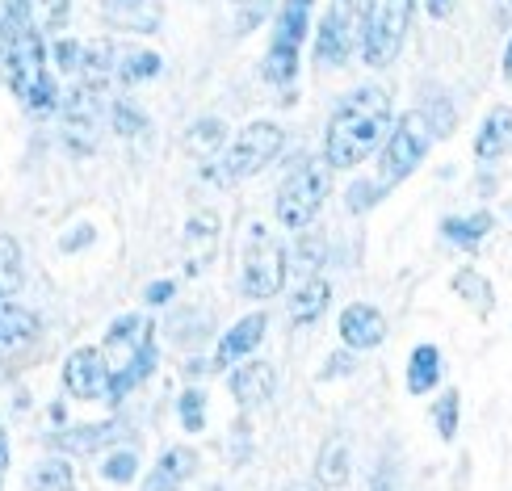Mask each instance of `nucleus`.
Here are the masks:
<instances>
[{"label":"nucleus","mask_w":512,"mask_h":491,"mask_svg":"<svg viewBox=\"0 0 512 491\" xmlns=\"http://www.w3.org/2000/svg\"><path fill=\"white\" fill-rule=\"evenodd\" d=\"M395 126V105L391 93L378 84H361L345 101L336 105L324 135V164L328 168H357L378 152V143H387Z\"/></svg>","instance_id":"1"},{"label":"nucleus","mask_w":512,"mask_h":491,"mask_svg":"<svg viewBox=\"0 0 512 491\" xmlns=\"http://www.w3.org/2000/svg\"><path fill=\"white\" fill-rule=\"evenodd\" d=\"M0 42H5V76L13 84V93L26 101V110L34 114H51L59 105V89L55 76L47 72V51H42V34L34 30V21L26 17V9L9 0L5 17H0Z\"/></svg>","instance_id":"2"},{"label":"nucleus","mask_w":512,"mask_h":491,"mask_svg":"<svg viewBox=\"0 0 512 491\" xmlns=\"http://www.w3.org/2000/svg\"><path fill=\"white\" fill-rule=\"evenodd\" d=\"M437 131H433V122L424 118V110H408L395 126H391V135L387 143H382V160H378V185L382 189H395L399 181H408L420 160L429 156V147H433Z\"/></svg>","instance_id":"3"},{"label":"nucleus","mask_w":512,"mask_h":491,"mask_svg":"<svg viewBox=\"0 0 512 491\" xmlns=\"http://www.w3.org/2000/svg\"><path fill=\"white\" fill-rule=\"evenodd\" d=\"M240 286L248 298H273L286 286V248L273 236V227L248 223L244 248H240Z\"/></svg>","instance_id":"4"},{"label":"nucleus","mask_w":512,"mask_h":491,"mask_svg":"<svg viewBox=\"0 0 512 491\" xmlns=\"http://www.w3.org/2000/svg\"><path fill=\"white\" fill-rule=\"evenodd\" d=\"M412 26V0H366L361 9V59L370 68H387L399 55Z\"/></svg>","instance_id":"5"},{"label":"nucleus","mask_w":512,"mask_h":491,"mask_svg":"<svg viewBox=\"0 0 512 491\" xmlns=\"http://www.w3.org/2000/svg\"><path fill=\"white\" fill-rule=\"evenodd\" d=\"M282 143H286V131L277 122H252V126H244V131H240V139L227 147V156L215 168H206V177L210 181H223V185L244 181L252 173H261V168L277 152H282Z\"/></svg>","instance_id":"6"},{"label":"nucleus","mask_w":512,"mask_h":491,"mask_svg":"<svg viewBox=\"0 0 512 491\" xmlns=\"http://www.w3.org/2000/svg\"><path fill=\"white\" fill-rule=\"evenodd\" d=\"M324 198H328V164H315V160L298 164L282 181V189H277V219L290 231H303L319 215Z\"/></svg>","instance_id":"7"},{"label":"nucleus","mask_w":512,"mask_h":491,"mask_svg":"<svg viewBox=\"0 0 512 491\" xmlns=\"http://www.w3.org/2000/svg\"><path fill=\"white\" fill-rule=\"evenodd\" d=\"M307 26H311V0H286L282 17H277L273 42H269V55H265V80L269 84H290L294 80Z\"/></svg>","instance_id":"8"},{"label":"nucleus","mask_w":512,"mask_h":491,"mask_svg":"<svg viewBox=\"0 0 512 491\" xmlns=\"http://www.w3.org/2000/svg\"><path fill=\"white\" fill-rule=\"evenodd\" d=\"M105 118H110V110H105V101H101V84H93V80L76 84L68 101H63V139H68L72 152H80V156L93 152Z\"/></svg>","instance_id":"9"},{"label":"nucleus","mask_w":512,"mask_h":491,"mask_svg":"<svg viewBox=\"0 0 512 491\" xmlns=\"http://www.w3.org/2000/svg\"><path fill=\"white\" fill-rule=\"evenodd\" d=\"M353 17H357V0H332L328 5L315 30V59L324 68H340L353 55Z\"/></svg>","instance_id":"10"},{"label":"nucleus","mask_w":512,"mask_h":491,"mask_svg":"<svg viewBox=\"0 0 512 491\" xmlns=\"http://www.w3.org/2000/svg\"><path fill=\"white\" fill-rule=\"evenodd\" d=\"M152 319H139V315H122L118 324L110 328V336H105V366H110V378L131 370L135 361L152 349Z\"/></svg>","instance_id":"11"},{"label":"nucleus","mask_w":512,"mask_h":491,"mask_svg":"<svg viewBox=\"0 0 512 491\" xmlns=\"http://www.w3.org/2000/svg\"><path fill=\"white\" fill-rule=\"evenodd\" d=\"M63 387L76 399H110V366L101 349H76L63 361Z\"/></svg>","instance_id":"12"},{"label":"nucleus","mask_w":512,"mask_h":491,"mask_svg":"<svg viewBox=\"0 0 512 491\" xmlns=\"http://www.w3.org/2000/svg\"><path fill=\"white\" fill-rule=\"evenodd\" d=\"M340 340L349 349H378L387 340V319L370 303H349L340 311Z\"/></svg>","instance_id":"13"},{"label":"nucleus","mask_w":512,"mask_h":491,"mask_svg":"<svg viewBox=\"0 0 512 491\" xmlns=\"http://www.w3.org/2000/svg\"><path fill=\"white\" fill-rule=\"evenodd\" d=\"M265 328H269V319L256 311V315H248V319H240L236 328H227V336L219 340V353H215V361H210V374H219V370H227L236 357H248L256 345L265 340Z\"/></svg>","instance_id":"14"},{"label":"nucleus","mask_w":512,"mask_h":491,"mask_svg":"<svg viewBox=\"0 0 512 491\" xmlns=\"http://www.w3.org/2000/svg\"><path fill=\"white\" fill-rule=\"evenodd\" d=\"M181 244H185L189 273H202L210 261H215V248H219V215H210V210H198V215L189 219Z\"/></svg>","instance_id":"15"},{"label":"nucleus","mask_w":512,"mask_h":491,"mask_svg":"<svg viewBox=\"0 0 512 491\" xmlns=\"http://www.w3.org/2000/svg\"><path fill=\"white\" fill-rule=\"evenodd\" d=\"M273 391H277V366L273 361H244V366L231 374V395H236L240 408L265 403Z\"/></svg>","instance_id":"16"},{"label":"nucleus","mask_w":512,"mask_h":491,"mask_svg":"<svg viewBox=\"0 0 512 491\" xmlns=\"http://www.w3.org/2000/svg\"><path fill=\"white\" fill-rule=\"evenodd\" d=\"M38 332H42V324L30 307H17L13 298L0 303V353H21L26 345H34Z\"/></svg>","instance_id":"17"},{"label":"nucleus","mask_w":512,"mask_h":491,"mask_svg":"<svg viewBox=\"0 0 512 491\" xmlns=\"http://www.w3.org/2000/svg\"><path fill=\"white\" fill-rule=\"evenodd\" d=\"M508 152H512V110L508 105H496V110L483 118L479 135H475V156L483 164H492V160H500Z\"/></svg>","instance_id":"18"},{"label":"nucleus","mask_w":512,"mask_h":491,"mask_svg":"<svg viewBox=\"0 0 512 491\" xmlns=\"http://www.w3.org/2000/svg\"><path fill=\"white\" fill-rule=\"evenodd\" d=\"M122 437V424L105 420V424H72V429H63L51 437L55 450H68V454H93V450H105L110 441Z\"/></svg>","instance_id":"19"},{"label":"nucleus","mask_w":512,"mask_h":491,"mask_svg":"<svg viewBox=\"0 0 512 491\" xmlns=\"http://www.w3.org/2000/svg\"><path fill=\"white\" fill-rule=\"evenodd\" d=\"M198 471V454L194 450H168L156 466H152V475H147V483H143V491H177L189 475Z\"/></svg>","instance_id":"20"},{"label":"nucleus","mask_w":512,"mask_h":491,"mask_svg":"<svg viewBox=\"0 0 512 491\" xmlns=\"http://www.w3.org/2000/svg\"><path fill=\"white\" fill-rule=\"evenodd\" d=\"M328 303H332V286L324 282V277H307V282L290 294V319L298 328H307L328 311Z\"/></svg>","instance_id":"21"},{"label":"nucleus","mask_w":512,"mask_h":491,"mask_svg":"<svg viewBox=\"0 0 512 491\" xmlns=\"http://www.w3.org/2000/svg\"><path fill=\"white\" fill-rule=\"evenodd\" d=\"M441 382V353L437 345H416L408 357V391L412 395H429Z\"/></svg>","instance_id":"22"},{"label":"nucleus","mask_w":512,"mask_h":491,"mask_svg":"<svg viewBox=\"0 0 512 491\" xmlns=\"http://www.w3.org/2000/svg\"><path fill=\"white\" fill-rule=\"evenodd\" d=\"M315 483H319V487H328V491H336V487H345V483H349V445L340 441V437H332L324 450H319Z\"/></svg>","instance_id":"23"},{"label":"nucleus","mask_w":512,"mask_h":491,"mask_svg":"<svg viewBox=\"0 0 512 491\" xmlns=\"http://www.w3.org/2000/svg\"><path fill=\"white\" fill-rule=\"evenodd\" d=\"M105 13L122 30H156L160 21L156 0H105Z\"/></svg>","instance_id":"24"},{"label":"nucleus","mask_w":512,"mask_h":491,"mask_svg":"<svg viewBox=\"0 0 512 491\" xmlns=\"http://www.w3.org/2000/svg\"><path fill=\"white\" fill-rule=\"evenodd\" d=\"M223 143H227V126H223L219 118H198V122L185 131V147H189V152H194L198 160H215Z\"/></svg>","instance_id":"25"},{"label":"nucleus","mask_w":512,"mask_h":491,"mask_svg":"<svg viewBox=\"0 0 512 491\" xmlns=\"http://www.w3.org/2000/svg\"><path fill=\"white\" fill-rule=\"evenodd\" d=\"M492 231V215L487 210H479V215H466V219H445L441 223V236L458 244V248H479L483 236Z\"/></svg>","instance_id":"26"},{"label":"nucleus","mask_w":512,"mask_h":491,"mask_svg":"<svg viewBox=\"0 0 512 491\" xmlns=\"http://www.w3.org/2000/svg\"><path fill=\"white\" fill-rule=\"evenodd\" d=\"M122 84H139V80H152L160 76V55L156 51H122L118 55V72Z\"/></svg>","instance_id":"27"},{"label":"nucleus","mask_w":512,"mask_h":491,"mask_svg":"<svg viewBox=\"0 0 512 491\" xmlns=\"http://www.w3.org/2000/svg\"><path fill=\"white\" fill-rule=\"evenodd\" d=\"M21 286V248L13 236H0V303H9Z\"/></svg>","instance_id":"28"},{"label":"nucleus","mask_w":512,"mask_h":491,"mask_svg":"<svg viewBox=\"0 0 512 491\" xmlns=\"http://www.w3.org/2000/svg\"><path fill=\"white\" fill-rule=\"evenodd\" d=\"M30 487H34V491H76V475H72V462H63V458H51V462H42L38 471L30 475Z\"/></svg>","instance_id":"29"},{"label":"nucleus","mask_w":512,"mask_h":491,"mask_svg":"<svg viewBox=\"0 0 512 491\" xmlns=\"http://www.w3.org/2000/svg\"><path fill=\"white\" fill-rule=\"evenodd\" d=\"M454 290H458L475 311H492V282H487L479 269H458V273H454Z\"/></svg>","instance_id":"30"},{"label":"nucleus","mask_w":512,"mask_h":491,"mask_svg":"<svg viewBox=\"0 0 512 491\" xmlns=\"http://www.w3.org/2000/svg\"><path fill=\"white\" fill-rule=\"evenodd\" d=\"M21 9H26V17L34 21V30H55L63 26V17H68V5L72 0H17Z\"/></svg>","instance_id":"31"},{"label":"nucleus","mask_w":512,"mask_h":491,"mask_svg":"<svg viewBox=\"0 0 512 491\" xmlns=\"http://www.w3.org/2000/svg\"><path fill=\"white\" fill-rule=\"evenodd\" d=\"M458 412H462L458 391H445V395L433 403V424H437V437H441V441H454V437H458Z\"/></svg>","instance_id":"32"},{"label":"nucleus","mask_w":512,"mask_h":491,"mask_svg":"<svg viewBox=\"0 0 512 491\" xmlns=\"http://www.w3.org/2000/svg\"><path fill=\"white\" fill-rule=\"evenodd\" d=\"M110 126H114L118 135H139L143 126H147V118L135 110L131 101H114V105H110Z\"/></svg>","instance_id":"33"},{"label":"nucleus","mask_w":512,"mask_h":491,"mask_svg":"<svg viewBox=\"0 0 512 491\" xmlns=\"http://www.w3.org/2000/svg\"><path fill=\"white\" fill-rule=\"evenodd\" d=\"M181 424L189 433H202L206 429V395L202 391H185L181 395Z\"/></svg>","instance_id":"34"},{"label":"nucleus","mask_w":512,"mask_h":491,"mask_svg":"<svg viewBox=\"0 0 512 491\" xmlns=\"http://www.w3.org/2000/svg\"><path fill=\"white\" fill-rule=\"evenodd\" d=\"M101 475L110 479V483H131L139 475V458L131 450H118V454H110V462L101 466Z\"/></svg>","instance_id":"35"},{"label":"nucleus","mask_w":512,"mask_h":491,"mask_svg":"<svg viewBox=\"0 0 512 491\" xmlns=\"http://www.w3.org/2000/svg\"><path fill=\"white\" fill-rule=\"evenodd\" d=\"M378 198H387V189H382L378 181H357L349 189V210H357V215H361V210H370Z\"/></svg>","instance_id":"36"},{"label":"nucleus","mask_w":512,"mask_h":491,"mask_svg":"<svg viewBox=\"0 0 512 491\" xmlns=\"http://www.w3.org/2000/svg\"><path fill=\"white\" fill-rule=\"evenodd\" d=\"M324 252H328L324 236H303V244H298V265H303V269L315 277V269L324 265Z\"/></svg>","instance_id":"37"},{"label":"nucleus","mask_w":512,"mask_h":491,"mask_svg":"<svg viewBox=\"0 0 512 491\" xmlns=\"http://www.w3.org/2000/svg\"><path fill=\"white\" fill-rule=\"evenodd\" d=\"M55 63L63 72H80L84 68V47H80V42H72V38H59L55 42Z\"/></svg>","instance_id":"38"},{"label":"nucleus","mask_w":512,"mask_h":491,"mask_svg":"<svg viewBox=\"0 0 512 491\" xmlns=\"http://www.w3.org/2000/svg\"><path fill=\"white\" fill-rule=\"evenodd\" d=\"M173 294H177V286H173V282H152V286H147V294H143V298H147V303H152V307H164Z\"/></svg>","instance_id":"39"},{"label":"nucleus","mask_w":512,"mask_h":491,"mask_svg":"<svg viewBox=\"0 0 512 491\" xmlns=\"http://www.w3.org/2000/svg\"><path fill=\"white\" fill-rule=\"evenodd\" d=\"M424 5H429V17L445 21V17H450V13H454V5H458V0H424Z\"/></svg>","instance_id":"40"},{"label":"nucleus","mask_w":512,"mask_h":491,"mask_svg":"<svg viewBox=\"0 0 512 491\" xmlns=\"http://www.w3.org/2000/svg\"><path fill=\"white\" fill-rule=\"evenodd\" d=\"M80 244H93V227H84V231H72V236L63 240V252H76Z\"/></svg>","instance_id":"41"},{"label":"nucleus","mask_w":512,"mask_h":491,"mask_svg":"<svg viewBox=\"0 0 512 491\" xmlns=\"http://www.w3.org/2000/svg\"><path fill=\"white\" fill-rule=\"evenodd\" d=\"M332 366L324 370V378H332V374H345V370H353V357L349 353H336V357H328Z\"/></svg>","instance_id":"42"},{"label":"nucleus","mask_w":512,"mask_h":491,"mask_svg":"<svg viewBox=\"0 0 512 491\" xmlns=\"http://www.w3.org/2000/svg\"><path fill=\"white\" fill-rule=\"evenodd\" d=\"M374 491H395V479H391V466L387 462L374 471Z\"/></svg>","instance_id":"43"},{"label":"nucleus","mask_w":512,"mask_h":491,"mask_svg":"<svg viewBox=\"0 0 512 491\" xmlns=\"http://www.w3.org/2000/svg\"><path fill=\"white\" fill-rule=\"evenodd\" d=\"M5 466H9V437L0 429V475H5Z\"/></svg>","instance_id":"44"},{"label":"nucleus","mask_w":512,"mask_h":491,"mask_svg":"<svg viewBox=\"0 0 512 491\" xmlns=\"http://www.w3.org/2000/svg\"><path fill=\"white\" fill-rule=\"evenodd\" d=\"M504 76L512 80V38H508V51H504Z\"/></svg>","instance_id":"45"},{"label":"nucleus","mask_w":512,"mask_h":491,"mask_svg":"<svg viewBox=\"0 0 512 491\" xmlns=\"http://www.w3.org/2000/svg\"><path fill=\"white\" fill-rule=\"evenodd\" d=\"M9 378V370H5V361H0V382H5Z\"/></svg>","instance_id":"46"},{"label":"nucleus","mask_w":512,"mask_h":491,"mask_svg":"<svg viewBox=\"0 0 512 491\" xmlns=\"http://www.w3.org/2000/svg\"><path fill=\"white\" fill-rule=\"evenodd\" d=\"M286 491H307V487H286Z\"/></svg>","instance_id":"47"},{"label":"nucleus","mask_w":512,"mask_h":491,"mask_svg":"<svg viewBox=\"0 0 512 491\" xmlns=\"http://www.w3.org/2000/svg\"><path fill=\"white\" fill-rule=\"evenodd\" d=\"M508 5H512V0H508Z\"/></svg>","instance_id":"48"}]
</instances>
